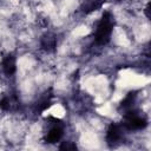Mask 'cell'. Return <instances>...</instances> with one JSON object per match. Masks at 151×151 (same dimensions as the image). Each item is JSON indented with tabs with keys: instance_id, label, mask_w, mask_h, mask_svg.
<instances>
[{
	"instance_id": "1",
	"label": "cell",
	"mask_w": 151,
	"mask_h": 151,
	"mask_svg": "<svg viewBox=\"0 0 151 151\" xmlns=\"http://www.w3.org/2000/svg\"><path fill=\"white\" fill-rule=\"evenodd\" d=\"M114 22L116 21L113 14L110 11H105L94 26L92 34L93 45L97 47H103L110 42L114 28Z\"/></svg>"
},
{
	"instance_id": "2",
	"label": "cell",
	"mask_w": 151,
	"mask_h": 151,
	"mask_svg": "<svg viewBox=\"0 0 151 151\" xmlns=\"http://www.w3.org/2000/svg\"><path fill=\"white\" fill-rule=\"evenodd\" d=\"M122 124L126 129V131H139L146 127L147 125V117L144 112L138 110L137 107L125 112L123 114Z\"/></svg>"
},
{
	"instance_id": "3",
	"label": "cell",
	"mask_w": 151,
	"mask_h": 151,
	"mask_svg": "<svg viewBox=\"0 0 151 151\" xmlns=\"http://www.w3.org/2000/svg\"><path fill=\"white\" fill-rule=\"evenodd\" d=\"M47 129L44 132V142L47 144H55L60 142L65 133V124L57 118H48Z\"/></svg>"
},
{
	"instance_id": "4",
	"label": "cell",
	"mask_w": 151,
	"mask_h": 151,
	"mask_svg": "<svg viewBox=\"0 0 151 151\" xmlns=\"http://www.w3.org/2000/svg\"><path fill=\"white\" fill-rule=\"evenodd\" d=\"M126 129L124 127V125L122 123H112L110 124V126L107 127L106 131V143L109 144V146L111 147H116L119 144H122L125 140V136H126Z\"/></svg>"
},
{
	"instance_id": "5",
	"label": "cell",
	"mask_w": 151,
	"mask_h": 151,
	"mask_svg": "<svg viewBox=\"0 0 151 151\" xmlns=\"http://www.w3.org/2000/svg\"><path fill=\"white\" fill-rule=\"evenodd\" d=\"M1 73L6 78H12L17 72V58L12 53H7L2 57L0 63Z\"/></svg>"
},
{
	"instance_id": "6",
	"label": "cell",
	"mask_w": 151,
	"mask_h": 151,
	"mask_svg": "<svg viewBox=\"0 0 151 151\" xmlns=\"http://www.w3.org/2000/svg\"><path fill=\"white\" fill-rule=\"evenodd\" d=\"M19 99L14 93L4 94L0 99V109L5 112H13L19 109Z\"/></svg>"
},
{
	"instance_id": "7",
	"label": "cell",
	"mask_w": 151,
	"mask_h": 151,
	"mask_svg": "<svg viewBox=\"0 0 151 151\" xmlns=\"http://www.w3.org/2000/svg\"><path fill=\"white\" fill-rule=\"evenodd\" d=\"M58 44L57 35L52 32H46L40 37V48L46 53H52L55 51Z\"/></svg>"
},
{
	"instance_id": "8",
	"label": "cell",
	"mask_w": 151,
	"mask_h": 151,
	"mask_svg": "<svg viewBox=\"0 0 151 151\" xmlns=\"http://www.w3.org/2000/svg\"><path fill=\"white\" fill-rule=\"evenodd\" d=\"M137 98H138V94H137L136 91L129 92V93L125 96V98L122 100V103L119 104L118 111H119L122 114H124L125 112H127V111L134 109V107H136V104H137Z\"/></svg>"
},
{
	"instance_id": "9",
	"label": "cell",
	"mask_w": 151,
	"mask_h": 151,
	"mask_svg": "<svg viewBox=\"0 0 151 151\" xmlns=\"http://www.w3.org/2000/svg\"><path fill=\"white\" fill-rule=\"evenodd\" d=\"M80 2H81L80 6L81 12L84 14H90L91 12L99 9L105 2V0H80Z\"/></svg>"
},
{
	"instance_id": "10",
	"label": "cell",
	"mask_w": 151,
	"mask_h": 151,
	"mask_svg": "<svg viewBox=\"0 0 151 151\" xmlns=\"http://www.w3.org/2000/svg\"><path fill=\"white\" fill-rule=\"evenodd\" d=\"M60 150H76L77 149V145L73 144L72 142H64L60 146H59Z\"/></svg>"
}]
</instances>
